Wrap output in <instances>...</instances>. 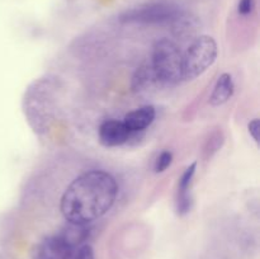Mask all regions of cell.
Here are the masks:
<instances>
[{
    "label": "cell",
    "instance_id": "obj_1",
    "mask_svg": "<svg viewBox=\"0 0 260 259\" xmlns=\"http://www.w3.org/2000/svg\"><path fill=\"white\" fill-rule=\"evenodd\" d=\"M117 193L118 185L109 173L90 170L66 188L61 197V212L68 222L88 225L111 210Z\"/></svg>",
    "mask_w": 260,
    "mask_h": 259
},
{
    "label": "cell",
    "instance_id": "obj_2",
    "mask_svg": "<svg viewBox=\"0 0 260 259\" xmlns=\"http://www.w3.org/2000/svg\"><path fill=\"white\" fill-rule=\"evenodd\" d=\"M150 65L157 83L172 85L183 80V53L168 38L156 41Z\"/></svg>",
    "mask_w": 260,
    "mask_h": 259
},
{
    "label": "cell",
    "instance_id": "obj_3",
    "mask_svg": "<svg viewBox=\"0 0 260 259\" xmlns=\"http://www.w3.org/2000/svg\"><path fill=\"white\" fill-rule=\"evenodd\" d=\"M217 57V43L210 36H201L183 53V80L202 75Z\"/></svg>",
    "mask_w": 260,
    "mask_h": 259
},
{
    "label": "cell",
    "instance_id": "obj_4",
    "mask_svg": "<svg viewBox=\"0 0 260 259\" xmlns=\"http://www.w3.org/2000/svg\"><path fill=\"white\" fill-rule=\"evenodd\" d=\"M180 14V9L175 5L169 3H152L127 10L121 15V20L127 23L156 24L179 19Z\"/></svg>",
    "mask_w": 260,
    "mask_h": 259
},
{
    "label": "cell",
    "instance_id": "obj_5",
    "mask_svg": "<svg viewBox=\"0 0 260 259\" xmlns=\"http://www.w3.org/2000/svg\"><path fill=\"white\" fill-rule=\"evenodd\" d=\"M75 249L58 235L43 239L33 250V259H74Z\"/></svg>",
    "mask_w": 260,
    "mask_h": 259
},
{
    "label": "cell",
    "instance_id": "obj_6",
    "mask_svg": "<svg viewBox=\"0 0 260 259\" xmlns=\"http://www.w3.org/2000/svg\"><path fill=\"white\" fill-rule=\"evenodd\" d=\"M99 141L107 147H114L123 145L131 139L132 132L126 127L123 122L117 119H107L99 126Z\"/></svg>",
    "mask_w": 260,
    "mask_h": 259
},
{
    "label": "cell",
    "instance_id": "obj_7",
    "mask_svg": "<svg viewBox=\"0 0 260 259\" xmlns=\"http://www.w3.org/2000/svg\"><path fill=\"white\" fill-rule=\"evenodd\" d=\"M197 164L193 163L185 169L183 175L179 179L178 184V197H177V210L180 215H185L192 208V197L189 195V188L192 184L193 177H194Z\"/></svg>",
    "mask_w": 260,
    "mask_h": 259
},
{
    "label": "cell",
    "instance_id": "obj_8",
    "mask_svg": "<svg viewBox=\"0 0 260 259\" xmlns=\"http://www.w3.org/2000/svg\"><path fill=\"white\" fill-rule=\"evenodd\" d=\"M155 116H156V112H155L154 107L144 106L127 113L123 119V123L132 134H136V132H141L147 128L155 119Z\"/></svg>",
    "mask_w": 260,
    "mask_h": 259
},
{
    "label": "cell",
    "instance_id": "obj_9",
    "mask_svg": "<svg viewBox=\"0 0 260 259\" xmlns=\"http://www.w3.org/2000/svg\"><path fill=\"white\" fill-rule=\"evenodd\" d=\"M233 94H234L233 78H231L230 74L223 73L222 75H220V78L217 79V83H216L215 88H213V91H212V95H211L210 98V103L215 107L221 106V104L226 103V102L231 98Z\"/></svg>",
    "mask_w": 260,
    "mask_h": 259
},
{
    "label": "cell",
    "instance_id": "obj_10",
    "mask_svg": "<svg viewBox=\"0 0 260 259\" xmlns=\"http://www.w3.org/2000/svg\"><path fill=\"white\" fill-rule=\"evenodd\" d=\"M58 236L75 249L76 246H80L88 239L89 230L86 225H83V223L68 222V225L61 230Z\"/></svg>",
    "mask_w": 260,
    "mask_h": 259
},
{
    "label": "cell",
    "instance_id": "obj_11",
    "mask_svg": "<svg viewBox=\"0 0 260 259\" xmlns=\"http://www.w3.org/2000/svg\"><path fill=\"white\" fill-rule=\"evenodd\" d=\"M152 81H156V78L154 75L151 65L145 63V65L140 66L135 73L134 78H132V89L134 90H142V89L147 88Z\"/></svg>",
    "mask_w": 260,
    "mask_h": 259
},
{
    "label": "cell",
    "instance_id": "obj_12",
    "mask_svg": "<svg viewBox=\"0 0 260 259\" xmlns=\"http://www.w3.org/2000/svg\"><path fill=\"white\" fill-rule=\"evenodd\" d=\"M173 160V154L170 151H162L161 154L157 156L156 161H155V172L156 173H162L164 170H167L169 168V165L172 164Z\"/></svg>",
    "mask_w": 260,
    "mask_h": 259
},
{
    "label": "cell",
    "instance_id": "obj_13",
    "mask_svg": "<svg viewBox=\"0 0 260 259\" xmlns=\"http://www.w3.org/2000/svg\"><path fill=\"white\" fill-rule=\"evenodd\" d=\"M74 259H94L93 248L88 244L80 245L78 250H75V253H74Z\"/></svg>",
    "mask_w": 260,
    "mask_h": 259
},
{
    "label": "cell",
    "instance_id": "obj_14",
    "mask_svg": "<svg viewBox=\"0 0 260 259\" xmlns=\"http://www.w3.org/2000/svg\"><path fill=\"white\" fill-rule=\"evenodd\" d=\"M255 8V0H239L238 12L241 15H249Z\"/></svg>",
    "mask_w": 260,
    "mask_h": 259
},
{
    "label": "cell",
    "instance_id": "obj_15",
    "mask_svg": "<svg viewBox=\"0 0 260 259\" xmlns=\"http://www.w3.org/2000/svg\"><path fill=\"white\" fill-rule=\"evenodd\" d=\"M249 132H250L251 137L254 139V141L256 144H259V132H260V122L258 118H254L253 121L249 123Z\"/></svg>",
    "mask_w": 260,
    "mask_h": 259
}]
</instances>
